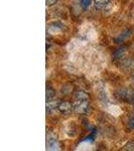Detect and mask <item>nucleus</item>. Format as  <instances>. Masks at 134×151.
Listing matches in <instances>:
<instances>
[{"label":"nucleus","instance_id":"nucleus-8","mask_svg":"<svg viewBox=\"0 0 134 151\" xmlns=\"http://www.w3.org/2000/svg\"><path fill=\"white\" fill-rule=\"evenodd\" d=\"M124 52H125V47H120L117 50H115V52H114V57L117 58H120L124 55Z\"/></svg>","mask_w":134,"mask_h":151},{"label":"nucleus","instance_id":"nucleus-1","mask_svg":"<svg viewBox=\"0 0 134 151\" xmlns=\"http://www.w3.org/2000/svg\"><path fill=\"white\" fill-rule=\"evenodd\" d=\"M74 105V110L80 114H87L89 112L90 105L88 101H79V100H75Z\"/></svg>","mask_w":134,"mask_h":151},{"label":"nucleus","instance_id":"nucleus-10","mask_svg":"<svg viewBox=\"0 0 134 151\" xmlns=\"http://www.w3.org/2000/svg\"><path fill=\"white\" fill-rule=\"evenodd\" d=\"M127 126L129 129H134V117H131L127 121Z\"/></svg>","mask_w":134,"mask_h":151},{"label":"nucleus","instance_id":"nucleus-12","mask_svg":"<svg viewBox=\"0 0 134 151\" xmlns=\"http://www.w3.org/2000/svg\"><path fill=\"white\" fill-rule=\"evenodd\" d=\"M45 1H47V5L48 6H52V5H53V4L57 3L58 0H45Z\"/></svg>","mask_w":134,"mask_h":151},{"label":"nucleus","instance_id":"nucleus-4","mask_svg":"<svg viewBox=\"0 0 134 151\" xmlns=\"http://www.w3.org/2000/svg\"><path fill=\"white\" fill-rule=\"evenodd\" d=\"M75 100L79 101H89V95L83 90H78L75 93Z\"/></svg>","mask_w":134,"mask_h":151},{"label":"nucleus","instance_id":"nucleus-13","mask_svg":"<svg viewBox=\"0 0 134 151\" xmlns=\"http://www.w3.org/2000/svg\"><path fill=\"white\" fill-rule=\"evenodd\" d=\"M132 100H133V102H134V97H133V98H132Z\"/></svg>","mask_w":134,"mask_h":151},{"label":"nucleus","instance_id":"nucleus-7","mask_svg":"<svg viewBox=\"0 0 134 151\" xmlns=\"http://www.w3.org/2000/svg\"><path fill=\"white\" fill-rule=\"evenodd\" d=\"M130 33H131V30H126L125 32L122 33V35H120L118 37L116 38V40H115L116 42H121V41H123L126 37H128V36L130 35Z\"/></svg>","mask_w":134,"mask_h":151},{"label":"nucleus","instance_id":"nucleus-5","mask_svg":"<svg viewBox=\"0 0 134 151\" xmlns=\"http://www.w3.org/2000/svg\"><path fill=\"white\" fill-rule=\"evenodd\" d=\"M58 147V141L55 138H50V139L48 140V149L50 150H57Z\"/></svg>","mask_w":134,"mask_h":151},{"label":"nucleus","instance_id":"nucleus-3","mask_svg":"<svg viewBox=\"0 0 134 151\" xmlns=\"http://www.w3.org/2000/svg\"><path fill=\"white\" fill-rule=\"evenodd\" d=\"M110 0H94V6L98 10H103L109 4Z\"/></svg>","mask_w":134,"mask_h":151},{"label":"nucleus","instance_id":"nucleus-11","mask_svg":"<svg viewBox=\"0 0 134 151\" xmlns=\"http://www.w3.org/2000/svg\"><path fill=\"white\" fill-rule=\"evenodd\" d=\"M124 149L134 150V142H130V143H128V144L125 146V148H124Z\"/></svg>","mask_w":134,"mask_h":151},{"label":"nucleus","instance_id":"nucleus-9","mask_svg":"<svg viewBox=\"0 0 134 151\" xmlns=\"http://www.w3.org/2000/svg\"><path fill=\"white\" fill-rule=\"evenodd\" d=\"M81 1V5L84 9H87L88 7L90 6V4H91L92 0H80Z\"/></svg>","mask_w":134,"mask_h":151},{"label":"nucleus","instance_id":"nucleus-6","mask_svg":"<svg viewBox=\"0 0 134 151\" xmlns=\"http://www.w3.org/2000/svg\"><path fill=\"white\" fill-rule=\"evenodd\" d=\"M55 89L50 86V85H48L47 87V100L48 101H50V100H53L55 98Z\"/></svg>","mask_w":134,"mask_h":151},{"label":"nucleus","instance_id":"nucleus-2","mask_svg":"<svg viewBox=\"0 0 134 151\" xmlns=\"http://www.w3.org/2000/svg\"><path fill=\"white\" fill-rule=\"evenodd\" d=\"M58 110L62 114L67 115V114H70L71 112L74 110V105L69 101H63L58 104Z\"/></svg>","mask_w":134,"mask_h":151}]
</instances>
